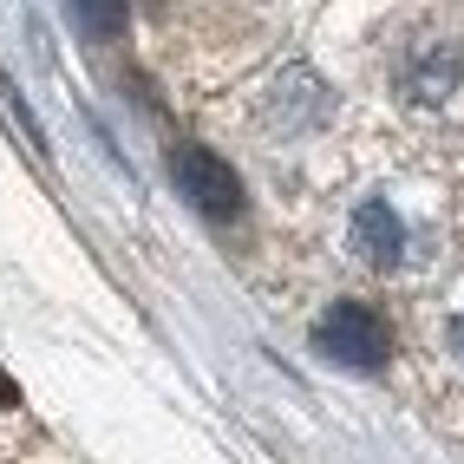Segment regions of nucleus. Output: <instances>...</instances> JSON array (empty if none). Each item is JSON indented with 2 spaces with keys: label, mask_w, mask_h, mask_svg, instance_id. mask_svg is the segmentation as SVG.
<instances>
[{
  "label": "nucleus",
  "mask_w": 464,
  "mask_h": 464,
  "mask_svg": "<svg viewBox=\"0 0 464 464\" xmlns=\"http://www.w3.org/2000/svg\"><path fill=\"white\" fill-rule=\"evenodd\" d=\"M314 347L334 366H347V373H380L386 353H392V334H386V321L373 314V307L334 301L327 314H321V327H314Z\"/></svg>",
  "instance_id": "obj_1"
},
{
  "label": "nucleus",
  "mask_w": 464,
  "mask_h": 464,
  "mask_svg": "<svg viewBox=\"0 0 464 464\" xmlns=\"http://www.w3.org/2000/svg\"><path fill=\"white\" fill-rule=\"evenodd\" d=\"M170 177H177V190L190 197L203 216H236L242 209V183L229 177V164L209 158V150H197V144H183L170 158Z\"/></svg>",
  "instance_id": "obj_2"
},
{
  "label": "nucleus",
  "mask_w": 464,
  "mask_h": 464,
  "mask_svg": "<svg viewBox=\"0 0 464 464\" xmlns=\"http://www.w3.org/2000/svg\"><path fill=\"white\" fill-rule=\"evenodd\" d=\"M406 249H412V236H406V223H399V209L392 203H360L353 209V256L360 262H373V268H399L406 262Z\"/></svg>",
  "instance_id": "obj_3"
},
{
  "label": "nucleus",
  "mask_w": 464,
  "mask_h": 464,
  "mask_svg": "<svg viewBox=\"0 0 464 464\" xmlns=\"http://www.w3.org/2000/svg\"><path fill=\"white\" fill-rule=\"evenodd\" d=\"M72 20L92 40H118L125 34V0H72Z\"/></svg>",
  "instance_id": "obj_4"
},
{
  "label": "nucleus",
  "mask_w": 464,
  "mask_h": 464,
  "mask_svg": "<svg viewBox=\"0 0 464 464\" xmlns=\"http://www.w3.org/2000/svg\"><path fill=\"white\" fill-rule=\"evenodd\" d=\"M0 406H14V386H7V380H0Z\"/></svg>",
  "instance_id": "obj_5"
},
{
  "label": "nucleus",
  "mask_w": 464,
  "mask_h": 464,
  "mask_svg": "<svg viewBox=\"0 0 464 464\" xmlns=\"http://www.w3.org/2000/svg\"><path fill=\"white\" fill-rule=\"evenodd\" d=\"M458 340H464V327H458Z\"/></svg>",
  "instance_id": "obj_6"
}]
</instances>
